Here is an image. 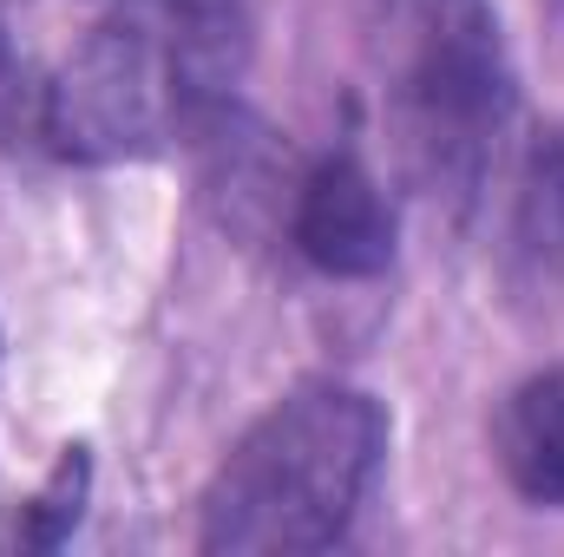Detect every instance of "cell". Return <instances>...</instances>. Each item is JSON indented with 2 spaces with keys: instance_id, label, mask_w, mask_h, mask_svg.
<instances>
[{
  "instance_id": "1",
  "label": "cell",
  "mask_w": 564,
  "mask_h": 557,
  "mask_svg": "<svg viewBox=\"0 0 564 557\" xmlns=\"http://www.w3.org/2000/svg\"><path fill=\"white\" fill-rule=\"evenodd\" d=\"M243 59V0H112L40 92V139L73 164L151 157L230 106Z\"/></svg>"
},
{
  "instance_id": "2",
  "label": "cell",
  "mask_w": 564,
  "mask_h": 557,
  "mask_svg": "<svg viewBox=\"0 0 564 557\" xmlns=\"http://www.w3.org/2000/svg\"><path fill=\"white\" fill-rule=\"evenodd\" d=\"M388 452V414L375 394L308 381L257 419L204 485L197 545L230 557L328 551L348 538Z\"/></svg>"
},
{
  "instance_id": "3",
  "label": "cell",
  "mask_w": 564,
  "mask_h": 557,
  "mask_svg": "<svg viewBox=\"0 0 564 557\" xmlns=\"http://www.w3.org/2000/svg\"><path fill=\"white\" fill-rule=\"evenodd\" d=\"M506 112H512V79L486 7L414 33L401 73V132L421 177L446 190H473L492 139L506 132Z\"/></svg>"
},
{
  "instance_id": "4",
  "label": "cell",
  "mask_w": 564,
  "mask_h": 557,
  "mask_svg": "<svg viewBox=\"0 0 564 557\" xmlns=\"http://www.w3.org/2000/svg\"><path fill=\"white\" fill-rule=\"evenodd\" d=\"M289 237L322 276H381L394 263V204L361 157L335 151L295 184Z\"/></svg>"
},
{
  "instance_id": "5",
  "label": "cell",
  "mask_w": 564,
  "mask_h": 557,
  "mask_svg": "<svg viewBox=\"0 0 564 557\" xmlns=\"http://www.w3.org/2000/svg\"><path fill=\"white\" fill-rule=\"evenodd\" d=\"M492 446H499L506 479L532 505L564 512V368L512 387V401L499 407V426H492Z\"/></svg>"
},
{
  "instance_id": "6",
  "label": "cell",
  "mask_w": 564,
  "mask_h": 557,
  "mask_svg": "<svg viewBox=\"0 0 564 557\" xmlns=\"http://www.w3.org/2000/svg\"><path fill=\"white\" fill-rule=\"evenodd\" d=\"M86 479H93L86 446H66V459L53 466L46 492L20 512L13 545H20V551H53V545H66V538H73V525H79V505H86Z\"/></svg>"
},
{
  "instance_id": "7",
  "label": "cell",
  "mask_w": 564,
  "mask_h": 557,
  "mask_svg": "<svg viewBox=\"0 0 564 557\" xmlns=\"http://www.w3.org/2000/svg\"><path fill=\"white\" fill-rule=\"evenodd\" d=\"M381 7H388L394 26L426 33V26H446V20H459V13H473V7H486V0H381Z\"/></svg>"
},
{
  "instance_id": "8",
  "label": "cell",
  "mask_w": 564,
  "mask_h": 557,
  "mask_svg": "<svg viewBox=\"0 0 564 557\" xmlns=\"http://www.w3.org/2000/svg\"><path fill=\"white\" fill-rule=\"evenodd\" d=\"M20 119H26V73L13 66V53H7V40H0V139H7Z\"/></svg>"
}]
</instances>
